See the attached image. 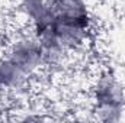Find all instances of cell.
I'll return each instance as SVG.
<instances>
[{
  "mask_svg": "<svg viewBox=\"0 0 125 123\" xmlns=\"http://www.w3.org/2000/svg\"><path fill=\"white\" fill-rule=\"evenodd\" d=\"M21 7L48 60L80 48L89 36L86 0H21Z\"/></svg>",
  "mask_w": 125,
  "mask_h": 123,
  "instance_id": "obj_1",
  "label": "cell"
},
{
  "mask_svg": "<svg viewBox=\"0 0 125 123\" xmlns=\"http://www.w3.org/2000/svg\"><path fill=\"white\" fill-rule=\"evenodd\" d=\"M47 60L42 45L32 33L13 42L0 60V96L21 88Z\"/></svg>",
  "mask_w": 125,
  "mask_h": 123,
  "instance_id": "obj_2",
  "label": "cell"
},
{
  "mask_svg": "<svg viewBox=\"0 0 125 123\" xmlns=\"http://www.w3.org/2000/svg\"><path fill=\"white\" fill-rule=\"evenodd\" d=\"M94 110L103 120H116L121 116L125 104L124 88L119 81L111 75L103 74L94 87Z\"/></svg>",
  "mask_w": 125,
  "mask_h": 123,
  "instance_id": "obj_3",
  "label": "cell"
}]
</instances>
